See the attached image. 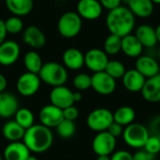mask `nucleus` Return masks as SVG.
Wrapping results in <instances>:
<instances>
[{"mask_svg":"<svg viewBox=\"0 0 160 160\" xmlns=\"http://www.w3.org/2000/svg\"><path fill=\"white\" fill-rule=\"evenodd\" d=\"M56 133L62 139H70L76 132V125L74 121L63 119L60 124L55 128Z\"/></svg>","mask_w":160,"mask_h":160,"instance_id":"32","label":"nucleus"},{"mask_svg":"<svg viewBox=\"0 0 160 160\" xmlns=\"http://www.w3.org/2000/svg\"><path fill=\"white\" fill-rule=\"evenodd\" d=\"M148 130H149L150 135L156 136L160 139V114L154 116L151 119L149 123Z\"/></svg>","mask_w":160,"mask_h":160,"instance_id":"36","label":"nucleus"},{"mask_svg":"<svg viewBox=\"0 0 160 160\" xmlns=\"http://www.w3.org/2000/svg\"><path fill=\"white\" fill-rule=\"evenodd\" d=\"M14 120L24 129L29 128L35 124L34 113L27 108H19L14 115Z\"/></svg>","mask_w":160,"mask_h":160,"instance_id":"29","label":"nucleus"},{"mask_svg":"<svg viewBox=\"0 0 160 160\" xmlns=\"http://www.w3.org/2000/svg\"><path fill=\"white\" fill-rule=\"evenodd\" d=\"M152 2L154 4H157V5H160V0H152Z\"/></svg>","mask_w":160,"mask_h":160,"instance_id":"48","label":"nucleus"},{"mask_svg":"<svg viewBox=\"0 0 160 160\" xmlns=\"http://www.w3.org/2000/svg\"><path fill=\"white\" fill-rule=\"evenodd\" d=\"M144 150H146L148 153L156 156L160 153V139L156 137V136H152L150 135L148 140L146 141L144 147Z\"/></svg>","mask_w":160,"mask_h":160,"instance_id":"35","label":"nucleus"},{"mask_svg":"<svg viewBox=\"0 0 160 160\" xmlns=\"http://www.w3.org/2000/svg\"><path fill=\"white\" fill-rule=\"evenodd\" d=\"M107 131L111 134V135H112L114 138H118V137H120V136H122L123 135V131H124V127L123 126H121L120 124H118V123H116V122H112V125L109 127V128L107 129Z\"/></svg>","mask_w":160,"mask_h":160,"instance_id":"40","label":"nucleus"},{"mask_svg":"<svg viewBox=\"0 0 160 160\" xmlns=\"http://www.w3.org/2000/svg\"><path fill=\"white\" fill-rule=\"evenodd\" d=\"M123 139L125 143L133 149H142L144 147L146 141L148 140L150 133L148 128L141 123H135L124 128Z\"/></svg>","mask_w":160,"mask_h":160,"instance_id":"4","label":"nucleus"},{"mask_svg":"<svg viewBox=\"0 0 160 160\" xmlns=\"http://www.w3.org/2000/svg\"><path fill=\"white\" fill-rule=\"evenodd\" d=\"M156 30V36H157V39H158V42L160 43V23L155 28Z\"/></svg>","mask_w":160,"mask_h":160,"instance_id":"45","label":"nucleus"},{"mask_svg":"<svg viewBox=\"0 0 160 160\" xmlns=\"http://www.w3.org/2000/svg\"><path fill=\"white\" fill-rule=\"evenodd\" d=\"M26 160H38V158H36L35 156H31V155H30V156L28 157V158H27Z\"/></svg>","mask_w":160,"mask_h":160,"instance_id":"47","label":"nucleus"},{"mask_svg":"<svg viewBox=\"0 0 160 160\" xmlns=\"http://www.w3.org/2000/svg\"><path fill=\"white\" fill-rule=\"evenodd\" d=\"M92 78L86 73H79L73 79V86L78 91H84L91 88Z\"/></svg>","mask_w":160,"mask_h":160,"instance_id":"34","label":"nucleus"},{"mask_svg":"<svg viewBox=\"0 0 160 160\" xmlns=\"http://www.w3.org/2000/svg\"><path fill=\"white\" fill-rule=\"evenodd\" d=\"M82 28V19L75 11H67L62 14L57 22L58 33L65 38H73L78 36Z\"/></svg>","mask_w":160,"mask_h":160,"instance_id":"5","label":"nucleus"},{"mask_svg":"<svg viewBox=\"0 0 160 160\" xmlns=\"http://www.w3.org/2000/svg\"><path fill=\"white\" fill-rule=\"evenodd\" d=\"M38 118L41 125L49 128H56L64 119L63 110L52 104L46 105L42 107L41 110L39 111Z\"/></svg>","mask_w":160,"mask_h":160,"instance_id":"12","label":"nucleus"},{"mask_svg":"<svg viewBox=\"0 0 160 160\" xmlns=\"http://www.w3.org/2000/svg\"><path fill=\"white\" fill-rule=\"evenodd\" d=\"M22 142L30 152L41 154L52 147L53 135L51 128L41 124H34L32 127L25 129Z\"/></svg>","mask_w":160,"mask_h":160,"instance_id":"2","label":"nucleus"},{"mask_svg":"<svg viewBox=\"0 0 160 160\" xmlns=\"http://www.w3.org/2000/svg\"><path fill=\"white\" fill-rule=\"evenodd\" d=\"M117 141L107 130L98 132L92 142V149L97 156H111L116 148Z\"/></svg>","mask_w":160,"mask_h":160,"instance_id":"8","label":"nucleus"},{"mask_svg":"<svg viewBox=\"0 0 160 160\" xmlns=\"http://www.w3.org/2000/svg\"><path fill=\"white\" fill-rule=\"evenodd\" d=\"M23 42L33 49H41L46 45L47 38L43 31L36 25H30L22 33Z\"/></svg>","mask_w":160,"mask_h":160,"instance_id":"16","label":"nucleus"},{"mask_svg":"<svg viewBox=\"0 0 160 160\" xmlns=\"http://www.w3.org/2000/svg\"><path fill=\"white\" fill-rule=\"evenodd\" d=\"M63 116H64V119L75 121L79 116V110L74 105L69 106L63 110Z\"/></svg>","mask_w":160,"mask_h":160,"instance_id":"37","label":"nucleus"},{"mask_svg":"<svg viewBox=\"0 0 160 160\" xmlns=\"http://www.w3.org/2000/svg\"><path fill=\"white\" fill-rule=\"evenodd\" d=\"M154 155L148 153L146 150L143 148L138 149L134 154H133V160H155Z\"/></svg>","mask_w":160,"mask_h":160,"instance_id":"39","label":"nucleus"},{"mask_svg":"<svg viewBox=\"0 0 160 160\" xmlns=\"http://www.w3.org/2000/svg\"><path fill=\"white\" fill-rule=\"evenodd\" d=\"M136 118V112L130 106H121L113 112V121L124 128L132 124Z\"/></svg>","mask_w":160,"mask_h":160,"instance_id":"27","label":"nucleus"},{"mask_svg":"<svg viewBox=\"0 0 160 160\" xmlns=\"http://www.w3.org/2000/svg\"><path fill=\"white\" fill-rule=\"evenodd\" d=\"M41 80L38 74L25 72L22 73L17 80L16 88L18 93L25 98L32 97L38 93L40 88Z\"/></svg>","mask_w":160,"mask_h":160,"instance_id":"7","label":"nucleus"},{"mask_svg":"<svg viewBox=\"0 0 160 160\" xmlns=\"http://www.w3.org/2000/svg\"><path fill=\"white\" fill-rule=\"evenodd\" d=\"M135 68L148 79L159 73L160 66L154 57L149 55H141L135 62Z\"/></svg>","mask_w":160,"mask_h":160,"instance_id":"17","label":"nucleus"},{"mask_svg":"<svg viewBox=\"0 0 160 160\" xmlns=\"http://www.w3.org/2000/svg\"><path fill=\"white\" fill-rule=\"evenodd\" d=\"M8 10L15 16L23 17L28 15L33 8V0H5Z\"/></svg>","mask_w":160,"mask_h":160,"instance_id":"25","label":"nucleus"},{"mask_svg":"<svg viewBox=\"0 0 160 160\" xmlns=\"http://www.w3.org/2000/svg\"><path fill=\"white\" fill-rule=\"evenodd\" d=\"M109 62V55L101 49L93 48L84 54V66L92 72L104 71Z\"/></svg>","mask_w":160,"mask_h":160,"instance_id":"10","label":"nucleus"},{"mask_svg":"<svg viewBox=\"0 0 160 160\" xmlns=\"http://www.w3.org/2000/svg\"><path fill=\"white\" fill-rule=\"evenodd\" d=\"M50 102L51 104L64 110L69 106H72L75 102L73 99V92L65 85L52 87L50 92Z\"/></svg>","mask_w":160,"mask_h":160,"instance_id":"11","label":"nucleus"},{"mask_svg":"<svg viewBox=\"0 0 160 160\" xmlns=\"http://www.w3.org/2000/svg\"><path fill=\"white\" fill-rule=\"evenodd\" d=\"M143 46L133 34H128L122 38L121 52H123L128 57L138 58L142 55L143 51Z\"/></svg>","mask_w":160,"mask_h":160,"instance_id":"21","label":"nucleus"},{"mask_svg":"<svg viewBox=\"0 0 160 160\" xmlns=\"http://www.w3.org/2000/svg\"><path fill=\"white\" fill-rule=\"evenodd\" d=\"M8 86V81H7V78L2 74L0 73V93L1 92H4L6 90Z\"/></svg>","mask_w":160,"mask_h":160,"instance_id":"43","label":"nucleus"},{"mask_svg":"<svg viewBox=\"0 0 160 160\" xmlns=\"http://www.w3.org/2000/svg\"><path fill=\"white\" fill-rule=\"evenodd\" d=\"M5 25H6V29L7 32L12 35L15 34H19L23 30V22L22 20L21 19V17L19 16H11L9 18H8L5 21Z\"/></svg>","mask_w":160,"mask_h":160,"instance_id":"33","label":"nucleus"},{"mask_svg":"<svg viewBox=\"0 0 160 160\" xmlns=\"http://www.w3.org/2000/svg\"><path fill=\"white\" fill-rule=\"evenodd\" d=\"M158 58H159V61H160V48H159V50H158Z\"/></svg>","mask_w":160,"mask_h":160,"instance_id":"49","label":"nucleus"},{"mask_svg":"<svg viewBox=\"0 0 160 160\" xmlns=\"http://www.w3.org/2000/svg\"><path fill=\"white\" fill-rule=\"evenodd\" d=\"M113 122V112L106 108H98L93 110L86 118L87 127L95 131H106Z\"/></svg>","mask_w":160,"mask_h":160,"instance_id":"6","label":"nucleus"},{"mask_svg":"<svg viewBox=\"0 0 160 160\" xmlns=\"http://www.w3.org/2000/svg\"><path fill=\"white\" fill-rule=\"evenodd\" d=\"M96 160H111L110 156H98Z\"/></svg>","mask_w":160,"mask_h":160,"instance_id":"46","label":"nucleus"},{"mask_svg":"<svg viewBox=\"0 0 160 160\" xmlns=\"http://www.w3.org/2000/svg\"><path fill=\"white\" fill-rule=\"evenodd\" d=\"M134 35L140 40L142 45L145 48H153L158 44L156 30L153 26L149 24L139 25L136 28Z\"/></svg>","mask_w":160,"mask_h":160,"instance_id":"24","label":"nucleus"},{"mask_svg":"<svg viewBox=\"0 0 160 160\" xmlns=\"http://www.w3.org/2000/svg\"><path fill=\"white\" fill-rule=\"evenodd\" d=\"M23 65L28 72L38 74L43 63L38 52L36 51H29L23 56Z\"/></svg>","mask_w":160,"mask_h":160,"instance_id":"28","label":"nucleus"},{"mask_svg":"<svg viewBox=\"0 0 160 160\" xmlns=\"http://www.w3.org/2000/svg\"><path fill=\"white\" fill-rule=\"evenodd\" d=\"M21 54L20 45L14 40H5L0 44V65L8 67L15 64Z\"/></svg>","mask_w":160,"mask_h":160,"instance_id":"14","label":"nucleus"},{"mask_svg":"<svg viewBox=\"0 0 160 160\" xmlns=\"http://www.w3.org/2000/svg\"><path fill=\"white\" fill-rule=\"evenodd\" d=\"M146 78L142 75L136 68H131L126 71L124 76L122 77V82L124 87L131 93L141 92Z\"/></svg>","mask_w":160,"mask_h":160,"instance_id":"18","label":"nucleus"},{"mask_svg":"<svg viewBox=\"0 0 160 160\" xmlns=\"http://www.w3.org/2000/svg\"><path fill=\"white\" fill-rule=\"evenodd\" d=\"M30 151L23 142H9L4 149V160H26L30 156Z\"/></svg>","mask_w":160,"mask_h":160,"instance_id":"19","label":"nucleus"},{"mask_svg":"<svg viewBox=\"0 0 160 160\" xmlns=\"http://www.w3.org/2000/svg\"><path fill=\"white\" fill-rule=\"evenodd\" d=\"M19 109V103L14 95L8 92L0 93V117L10 118Z\"/></svg>","mask_w":160,"mask_h":160,"instance_id":"20","label":"nucleus"},{"mask_svg":"<svg viewBox=\"0 0 160 160\" xmlns=\"http://www.w3.org/2000/svg\"><path fill=\"white\" fill-rule=\"evenodd\" d=\"M103 11V8L98 0H79L77 3V13L82 19L94 21L98 19Z\"/></svg>","mask_w":160,"mask_h":160,"instance_id":"13","label":"nucleus"},{"mask_svg":"<svg viewBox=\"0 0 160 160\" xmlns=\"http://www.w3.org/2000/svg\"><path fill=\"white\" fill-rule=\"evenodd\" d=\"M64 66L70 70H79L84 66V54L76 48H68L63 53Z\"/></svg>","mask_w":160,"mask_h":160,"instance_id":"23","label":"nucleus"},{"mask_svg":"<svg viewBox=\"0 0 160 160\" xmlns=\"http://www.w3.org/2000/svg\"><path fill=\"white\" fill-rule=\"evenodd\" d=\"M136 17L127 6H119L118 8L109 10L106 16V25L110 34L119 36L121 38L131 34L135 28Z\"/></svg>","mask_w":160,"mask_h":160,"instance_id":"1","label":"nucleus"},{"mask_svg":"<svg viewBox=\"0 0 160 160\" xmlns=\"http://www.w3.org/2000/svg\"><path fill=\"white\" fill-rule=\"evenodd\" d=\"M143 99L149 103L160 102V73L146 79L141 91Z\"/></svg>","mask_w":160,"mask_h":160,"instance_id":"15","label":"nucleus"},{"mask_svg":"<svg viewBox=\"0 0 160 160\" xmlns=\"http://www.w3.org/2000/svg\"><path fill=\"white\" fill-rule=\"evenodd\" d=\"M3 159H4V158H2V156L0 155V160H3Z\"/></svg>","mask_w":160,"mask_h":160,"instance_id":"50","label":"nucleus"},{"mask_svg":"<svg viewBox=\"0 0 160 160\" xmlns=\"http://www.w3.org/2000/svg\"><path fill=\"white\" fill-rule=\"evenodd\" d=\"M128 8L138 18H148L155 10V4L152 0H128Z\"/></svg>","mask_w":160,"mask_h":160,"instance_id":"22","label":"nucleus"},{"mask_svg":"<svg viewBox=\"0 0 160 160\" xmlns=\"http://www.w3.org/2000/svg\"><path fill=\"white\" fill-rule=\"evenodd\" d=\"M121 45H122V38L113 34H110L103 45V51L108 55H115L121 52Z\"/></svg>","mask_w":160,"mask_h":160,"instance_id":"30","label":"nucleus"},{"mask_svg":"<svg viewBox=\"0 0 160 160\" xmlns=\"http://www.w3.org/2000/svg\"><path fill=\"white\" fill-rule=\"evenodd\" d=\"M73 99H74V102H80L82 99V95L80 91H76V92H73Z\"/></svg>","mask_w":160,"mask_h":160,"instance_id":"44","label":"nucleus"},{"mask_svg":"<svg viewBox=\"0 0 160 160\" xmlns=\"http://www.w3.org/2000/svg\"><path fill=\"white\" fill-rule=\"evenodd\" d=\"M111 77L113 79H122L124 74L126 73V66L119 60H109L105 70Z\"/></svg>","mask_w":160,"mask_h":160,"instance_id":"31","label":"nucleus"},{"mask_svg":"<svg viewBox=\"0 0 160 160\" xmlns=\"http://www.w3.org/2000/svg\"><path fill=\"white\" fill-rule=\"evenodd\" d=\"M38 76L41 82L46 84L55 87L65 85L68 79V68L56 62H47L43 64Z\"/></svg>","mask_w":160,"mask_h":160,"instance_id":"3","label":"nucleus"},{"mask_svg":"<svg viewBox=\"0 0 160 160\" xmlns=\"http://www.w3.org/2000/svg\"><path fill=\"white\" fill-rule=\"evenodd\" d=\"M7 34H8V32H7V29H6L5 21L0 19V44L6 40Z\"/></svg>","mask_w":160,"mask_h":160,"instance_id":"42","label":"nucleus"},{"mask_svg":"<svg viewBox=\"0 0 160 160\" xmlns=\"http://www.w3.org/2000/svg\"><path fill=\"white\" fill-rule=\"evenodd\" d=\"M98 1L100 2L102 8H106L107 10L114 9L119 6H121L122 4V0H98Z\"/></svg>","mask_w":160,"mask_h":160,"instance_id":"41","label":"nucleus"},{"mask_svg":"<svg viewBox=\"0 0 160 160\" xmlns=\"http://www.w3.org/2000/svg\"><path fill=\"white\" fill-rule=\"evenodd\" d=\"M91 88L101 96H110L116 89V80L111 77L106 71L94 73L92 76Z\"/></svg>","mask_w":160,"mask_h":160,"instance_id":"9","label":"nucleus"},{"mask_svg":"<svg viewBox=\"0 0 160 160\" xmlns=\"http://www.w3.org/2000/svg\"><path fill=\"white\" fill-rule=\"evenodd\" d=\"M111 160H133V154L127 150L114 151L111 155Z\"/></svg>","mask_w":160,"mask_h":160,"instance_id":"38","label":"nucleus"},{"mask_svg":"<svg viewBox=\"0 0 160 160\" xmlns=\"http://www.w3.org/2000/svg\"><path fill=\"white\" fill-rule=\"evenodd\" d=\"M24 132H25V129L22 128L15 120L8 121L3 126V128H2L3 137L9 142L22 141L23 138Z\"/></svg>","mask_w":160,"mask_h":160,"instance_id":"26","label":"nucleus"}]
</instances>
